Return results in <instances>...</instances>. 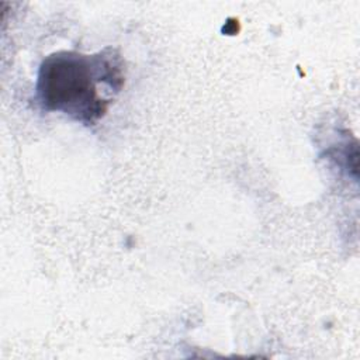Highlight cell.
Wrapping results in <instances>:
<instances>
[{
  "instance_id": "obj_1",
  "label": "cell",
  "mask_w": 360,
  "mask_h": 360,
  "mask_svg": "<svg viewBox=\"0 0 360 360\" xmlns=\"http://www.w3.org/2000/svg\"><path fill=\"white\" fill-rule=\"evenodd\" d=\"M125 83L121 53L108 46L91 55L59 51L38 70L37 100L45 111H59L86 125L103 118Z\"/></svg>"
}]
</instances>
